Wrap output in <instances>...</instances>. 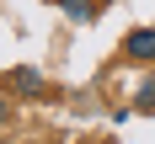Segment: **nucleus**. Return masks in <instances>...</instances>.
Here are the masks:
<instances>
[{
  "label": "nucleus",
  "mask_w": 155,
  "mask_h": 144,
  "mask_svg": "<svg viewBox=\"0 0 155 144\" xmlns=\"http://www.w3.org/2000/svg\"><path fill=\"white\" fill-rule=\"evenodd\" d=\"M123 59H139V64H150L155 59V27H134L123 37Z\"/></svg>",
  "instance_id": "f257e3e1"
},
{
  "label": "nucleus",
  "mask_w": 155,
  "mask_h": 144,
  "mask_svg": "<svg viewBox=\"0 0 155 144\" xmlns=\"http://www.w3.org/2000/svg\"><path fill=\"white\" fill-rule=\"evenodd\" d=\"M11 85H16L21 96H38V91H43V75H38V69H16V75H11Z\"/></svg>",
  "instance_id": "f03ea898"
},
{
  "label": "nucleus",
  "mask_w": 155,
  "mask_h": 144,
  "mask_svg": "<svg viewBox=\"0 0 155 144\" xmlns=\"http://www.w3.org/2000/svg\"><path fill=\"white\" fill-rule=\"evenodd\" d=\"M59 5H64V16H70V21H91V16H96L91 0H59Z\"/></svg>",
  "instance_id": "7ed1b4c3"
},
{
  "label": "nucleus",
  "mask_w": 155,
  "mask_h": 144,
  "mask_svg": "<svg viewBox=\"0 0 155 144\" xmlns=\"http://www.w3.org/2000/svg\"><path fill=\"white\" fill-rule=\"evenodd\" d=\"M139 112H155V80H144V85H139Z\"/></svg>",
  "instance_id": "20e7f679"
},
{
  "label": "nucleus",
  "mask_w": 155,
  "mask_h": 144,
  "mask_svg": "<svg viewBox=\"0 0 155 144\" xmlns=\"http://www.w3.org/2000/svg\"><path fill=\"white\" fill-rule=\"evenodd\" d=\"M11 123V101H5V96H0V128Z\"/></svg>",
  "instance_id": "39448f33"
}]
</instances>
